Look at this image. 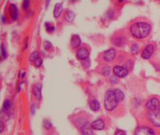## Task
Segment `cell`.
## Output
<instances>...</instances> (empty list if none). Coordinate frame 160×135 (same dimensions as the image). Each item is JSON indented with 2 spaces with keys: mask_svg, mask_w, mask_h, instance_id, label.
Listing matches in <instances>:
<instances>
[{
  "mask_svg": "<svg viewBox=\"0 0 160 135\" xmlns=\"http://www.w3.org/2000/svg\"><path fill=\"white\" fill-rule=\"evenodd\" d=\"M138 45L137 43H135L131 47V52L132 53H136L138 51Z\"/></svg>",
  "mask_w": 160,
  "mask_h": 135,
  "instance_id": "22",
  "label": "cell"
},
{
  "mask_svg": "<svg viewBox=\"0 0 160 135\" xmlns=\"http://www.w3.org/2000/svg\"><path fill=\"white\" fill-rule=\"evenodd\" d=\"M89 107L93 111H98L100 109V102L96 100H90L89 102Z\"/></svg>",
  "mask_w": 160,
  "mask_h": 135,
  "instance_id": "14",
  "label": "cell"
},
{
  "mask_svg": "<svg viewBox=\"0 0 160 135\" xmlns=\"http://www.w3.org/2000/svg\"><path fill=\"white\" fill-rule=\"evenodd\" d=\"M119 102L117 97L115 94L113 90H110L107 91L105 97V107L106 110H113L115 108L117 107Z\"/></svg>",
  "mask_w": 160,
  "mask_h": 135,
  "instance_id": "2",
  "label": "cell"
},
{
  "mask_svg": "<svg viewBox=\"0 0 160 135\" xmlns=\"http://www.w3.org/2000/svg\"><path fill=\"white\" fill-rule=\"evenodd\" d=\"M10 107H11V103H10V101L9 100H7L5 101V102H4L3 104V110L4 111H5V112H7L8 110L10 109Z\"/></svg>",
  "mask_w": 160,
  "mask_h": 135,
  "instance_id": "19",
  "label": "cell"
},
{
  "mask_svg": "<svg viewBox=\"0 0 160 135\" xmlns=\"http://www.w3.org/2000/svg\"><path fill=\"white\" fill-rule=\"evenodd\" d=\"M91 127L96 130H102L105 127V123L102 120H96L92 122Z\"/></svg>",
  "mask_w": 160,
  "mask_h": 135,
  "instance_id": "8",
  "label": "cell"
},
{
  "mask_svg": "<svg viewBox=\"0 0 160 135\" xmlns=\"http://www.w3.org/2000/svg\"><path fill=\"white\" fill-rule=\"evenodd\" d=\"M62 10H63V6L61 4H56V5H55V8H54V11H53V16H54L55 17L57 18L58 17L60 14L62 12Z\"/></svg>",
  "mask_w": 160,
  "mask_h": 135,
  "instance_id": "15",
  "label": "cell"
},
{
  "mask_svg": "<svg viewBox=\"0 0 160 135\" xmlns=\"http://www.w3.org/2000/svg\"><path fill=\"white\" fill-rule=\"evenodd\" d=\"M43 46H44V49H46V50H48V49H49L51 47V42H49V41H44V43H43Z\"/></svg>",
  "mask_w": 160,
  "mask_h": 135,
  "instance_id": "24",
  "label": "cell"
},
{
  "mask_svg": "<svg viewBox=\"0 0 160 135\" xmlns=\"http://www.w3.org/2000/svg\"><path fill=\"white\" fill-rule=\"evenodd\" d=\"M33 93L35 95V97L37 99H41V85L38 83L33 87Z\"/></svg>",
  "mask_w": 160,
  "mask_h": 135,
  "instance_id": "12",
  "label": "cell"
},
{
  "mask_svg": "<svg viewBox=\"0 0 160 135\" xmlns=\"http://www.w3.org/2000/svg\"><path fill=\"white\" fill-rule=\"evenodd\" d=\"M33 62H34V65H35L36 67H39V66H41V64H42L43 59L39 57L38 58L36 59V60L33 61Z\"/></svg>",
  "mask_w": 160,
  "mask_h": 135,
  "instance_id": "20",
  "label": "cell"
},
{
  "mask_svg": "<svg viewBox=\"0 0 160 135\" xmlns=\"http://www.w3.org/2000/svg\"><path fill=\"white\" fill-rule=\"evenodd\" d=\"M43 126H44L45 128L49 129L51 127V124L49 120H44L43 121Z\"/></svg>",
  "mask_w": 160,
  "mask_h": 135,
  "instance_id": "25",
  "label": "cell"
},
{
  "mask_svg": "<svg viewBox=\"0 0 160 135\" xmlns=\"http://www.w3.org/2000/svg\"><path fill=\"white\" fill-rule=\"evenodd\" d=\"M154 51V48L152 45H147L143 50V52L142 53V57L145 59H149L151 55H152Z\"/></svg>",
  "mask_w": 160,
  "mask_h": 135,
  "instance_id": "7",
  "label": "cell"
},
{
  "mask_svg": "<svg viewBox=\"0 0 160 135\" xmlns=\"http://www.w3.org/2000/svg\"><path fill=\"white\" fill-rule=\"evenodd\" d=\"M82 132L85 135H93L91 125H89L88 122L85 123L81 127Z\"/></svg>",
  "mask_w": 160,
  "mask_h": 135,
  "instance_id": "11",
  "label": "cell"
},
{
  "mask_svg": "<svg viewBox=\"0 0 160 135\" xmlns=\"http://www.w3.org/2000/svg\"><path fill=\"white\" fill-rule=\"evenodd\" d=\"M46 25H47L46 30H47V31H48V32L51 33V32H52V31H54V27H49V23L46 24Z\"/></svg>",
  "mask_w": 160,
  "mask_h": 135,
  "instance_id": "26",
  "label": "cell"
},
{
  "mask_svg": "<svg viewBox=\"0 0 160 135\" xmlns=\"http://www.w3.org/2000/svg\"><path fill=\"white\" fill-rule=\"evenodd\" d=\"M135 135H155V133L151 128L142 127L135 131Z\"/></svg>",
  "mask_w": 160,
  "mask_h": 135,
  "instance_id": "6",
  "label": "cell"
},
{
  "mask_svg": "<svg viewBox=\"0 0 160 135\" xmlns=\"http://www.w3.org/2000/svg\"><path fill=\"white\" fill-rule=\"evenodd\" d=\"M89 55V52L85 48H80V49H78V51H77V56L80 60H85Z\"/></svg>",
  "mask_w": 160,
  "mask_h": 135,
  "instance_id": "9",
  "label": "cell"
},
{
  "mask_svg": "<svg viewBox=\"0 0 160 135\" xmlns=\"http://www.w3.org/2000/svg\"><path fill=\"white\" fill-rule=\"evenodd\" d=\"M1 50H2V55L3 58H6V57H7V53H6V49H5V45L4 44L2 45Z\"/></svg>",
  "mask_w": 160,
  "mask_h": 135,
  "instance_id": "23",
  "label": "cell"
},
{
  "mask_svg": "<svg viewBox=\"0 0 160 135\" xmlns=\"http://www.w3.org/2000/svg\"><path fill=\"white\" fill-rule=\"evenodd\" d=\"M39 58V53L37 51H35L31 53V55H30V61H34L36 59H37Z\"/></svg>",
  "mask_w": 160,
  "mask_h": 135,
  "instance_id": "21",
  "label": "cell"
},
{
  "mask_svg": "<svg viewBox=\"0 0 160 135\" xmlns=\"http://www.w3.org/2000/svg\"><path fill=\"white\" fill-rule=\"evenodd\" d=\"M115 57V51L113 49L106 51L104 53V59L107 61H112Z\"/></svg>",
  "mask_w": 160,
  "mask_h": 135,
  "instance_id": "10",
  "label": "cell"
},
{
  "mask_svg": "<svg viewBox=\"0 0 160 135\" xmlns=\"http://www.w3.org/2000/svg\"><path fill=\"white\" fill-rule=\"evenodd\" d=\"M29 6V1H27V0H26V1L24 2L23 7L24 8V9H27Z\"/></svg>",
  "mask_w": 160,
  "mask_h": 135,
  "instance_id": "27",
  "label": "cell"
},
{
  "mask_svg": "<svg viewBox=\"0 0 160 135\" xmlns=\"http://www.w3.org/2000/svg\"><path fill=\"white\" fill-rule=\"evenodd\" d=\"M4 129H5V124H4L3 122H1V125H0V131L2 132H3Z\"/></svg>",
  "mask_w": 160,
  "mask_h": 135,
  "instance_id": "29",
  "label": "cell"
},
{
  "mask_svg": "<svg viewBox=\"0 0 160 135\" xmlns=\"http://www.w3.org/2000/svg\"><path fill=\"white\" fill-rule=\"evenodd\" d=\"M160 106L159 100L157 98H153L149 99L146 103V108H147V110L149 111H155L159 109Z\"/></svg>",
  "mask_w": 160,
  "mask_h": 135,
  "instance_id": "3",
  "label": "cell"
},
{
  "mask_svg": "<svg viewBox=\"0 0 160 135\" xmlns=\"http://www.w3.org/2000/svg\"><path fill=\"white\" fill-rule=\"evenodd\" d=\"M150 31H151V27L145 22L135 23L130 27V32L132 35L137 39H143L147 36Z\"/></svg>",
  "mask_w": 160,
  "mask_h": 135,
  "instance_id": "1",
  "label": "cell"
},
{
  "mask_svg": "<svg viewBox=\"0 0 160 135\" xmlns=\"http://www.w3.org/2000/svg\"><path fill=\"white\" fill-rule=\"evenodd\" d=\"M114 90L115 94L116 97H117L118 100V101H119V102H120V101H122V100H123L124 95V93H122L121 90H118V89H115V90Z\"/></svg>",
  "mask_w": 160,
  "mask_h": 135,
  "instance_id": "17",
  "label": "cell"
},
{
  "mask_svg": "<svg viewBox=\"0 0 160 135\" xmlns=\"http://www.w3.org/2000/svg\"><path fill=\"white\" fill-rule=\"evenodd\" d=\"M11 9H12V18L14 21H16L18 18V8L16 7L15 5H11Z\"/></svg>",
  "mask_w": 160,
  "mask_h": 135,
  "instance_id": "18",
  "label": "cell"
},
{
  "mask_svg": "<svg viewBox=\"0 0 160 135\" xmlns=\"http://www.w3.org/2000/svg\"><path fill=\"white\" fill-rule=\"evenodd\" d=\"M115 135H126V133L122 130H118L117 132H116Z\"/></svg>",
  "mask_w": 160,
  "mask_h": 135,
  "instance_id": "28",
  "label": "cell"
},
{
  "mask_svg": "<svg viewBox=\"0 0 160 135\" xmlns=\"http://www.w3.org/2000/svg\"><path fill=\"white\" fill-rule=\"evenodd\" d=\"M149 118L155 126L160 127V110L158 109L155 111H152L149 112Z\"/></svg>",
  "mask_w": 160,
  "mask_h": 135,
  "instance_id": "4",
  "label": "cell"
},
{
  "mask_svg": "<svg viewBox=\"0 0 160 135\" xmlns=\"http://www.w3.org/2000/svg\"><path fill=\"white\" fill-rule=\"evenodd\" d=\"M31 111H32V114H34V112H35V105H34V104H33L32 106H31Z\"/></svg>",
  "mask_w": 160,
  "mask_h": 135,
  "instance_id": "30",
  "label": "cell"
},
{
  "mask_svg": "<svg viewBox=\"0 0 160 135\" xmlns=\"http://www.w3.org/2000/svg\"><path fill=\"white\" fill-rule=\"evenodd\" d=\"M75 17H76V15L71 11H68V12L66 14V15H65V19H66L67 21H69V22H71V21H74Z\"/></svg>",
  "mask_w": 160,
  "mask_h": 135,
  "instance_id": "16",
  "label": "cell"
},
{
  "mask_svg": "<svg viewBox=\"0 0 160 135\" xmlns=\"http://www.w3.org/2000/svg\"><path fill=\"white\" fill-rule=\"evenodd\" d=\"M113 73L115 75L120 77V78H124V77L127 75L128 71L125 68L119 66V65H116V66L113 68Z\"/></svg>",
  "mask_w": 160,
  "mask_h": 135,
  "instance_id": "5",
  "label": "cell"
},
{
  "mask_svg": "<svg viewBox=\"0 0 160 135\" xmlns=\"http://www.w3.org/2000/svg\"><path fill=\"white\" fill-rule=\"evenodd\" d=\"M80 43H81V40H80V38L79 37V36L75 35L72 37L71 44V46L74 48V49L78 47L80 45Z\"/></svg>",
  "mask_w": 160,
  "mask_h": 135,
  "instance_id": "13",
  "label": "cell"
}]
</instances>
